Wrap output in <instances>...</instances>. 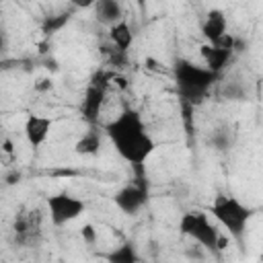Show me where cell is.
<instances>
[{
  "instance_id": "cell-23",
  "label": "cell",
  "mask_w": 263,
  "mask_h": 263,
  "mask_svg": "<svg viewBox=\"0 0 263 263\" xmlns=\"http://www.w3.org/2000/svg\"><path fill=\"white\" fill-rule=\"evenodd\" d=\"M247 49V43H245V39H240V37H234V53H242Z\"/></svg>"
},
{
  "instance_id": "cell-24",
  "label": "cell",
  "mask_w": 263,
  "mask_h": 263,
  "mask_svg": "<svg viewBox=\"0 0 263 263\" xmlns=\"http://www.w3.org/2000/svg\"><path fill=\"white\" fill-rule=\"evenodd\" d=\"M4 152H12V144H10V140H8V138L4 140Z\"/></svg>"
},
{
  "instance_id": "cell-8",
  "label": "cell",
  "mask_w": 263,
  "mask_h": 263,
  "mask_svg": "<svg viewBox=\"0 0 263 263\" xmlns=\"http://www.w3.org/2000/svg\"><path fill=\"white\" fill-rule=\"evenodd\" d=\"M51 125H53L51 117L37 115V113H31L25 119V138L33 150H39L47 142V138L51 134Z\"/></svg>"
},
{
  "instance_id": "cell-13",
  "label": "cell",
  "mask_w": 263,
  "mask_h": 263,
  "mask_svg": "<svg viewBox=\"0 0 263 263\" xmlns=\"http://www.w3.org/2000/svg\"><path fill=\"white\" fill-rule=\"evenodd\" d=\"M107 263H140V253L134 240H123L105 255Z\"/></svg>"
},
{
  "instance_id": "cell-7",
  "label": "cell",
  "mask_w": 263,
  "mask_h": 263,
  "mask_svg": "<svg viewBox=\"0 0 263 263\" xmlns=\"http://www.w3.org/2000/svg\"><path fill=\"white\" fill-rule=\"evenodd\" d=\"M105 99H107V88H101V86L88 82L84 97H82V103H80V115L88 123V127L99 125V115L103 111Z\"/></svg>"
},
{
  "instance_id": "cell-10",
  "label": "cell",
  "mask_w": 263,
  "mask_h": 263,
  "mask_svg": "<svg viewBox=\"0 0 263 263\" xmlns=\"http://www.w3.org/2000/svg\"><path fill=\"white\" fill-rule=\"evenodd\" d=\"M41 216L39 212H21L14 220V234L18 242H31L39 236V228H41Z\"/></svg>"
},
{
  "instance_id": "cell-15",
  "label": "cell",
  "mask_w": 263,
  "mask_h": 263,
  "mask_svg": "<svg viewBox=\"0 0 263 263\" xmlns=\"http://www.w3.org/2000/svg\"><path fill=\"white\" fill-rule=\"evenodd\" d=\"M99 150H101V132H99V125H90L88 132L74 144V152L82 156H92Z\"/></svg>"
},
{
  "instance_id": "cell-11",
  "label": "cell",
  "mask_w": 263,
  "mask_h": 263,
  "mask_svg": "<svg viewBox=\"0 0 263 263\" xmlns=\"http://www.w3.org/2000/svg\"><path fill=\"white\" fill-rule=\"evenodd\" d=\"M199 55L203 58V64L208 70H212L214 74H222V70L228 66V62L232 60V51L230 49H224L220 45H210V43H203L199 47Z\"/></svg>"
},
{
  "instance_id": "cell-4",
  "label": "cell",
  "mask_w": 263,
  "mask_h": 263,
  "mask_svg": "<svg viewBox=\"0 0 263 263\" xmlns=\"http://www.w3.org/2000/svg\"><path fill=\"white\" fill-rule=\"evenodd\" d=\"M179 230L181 234L189 236L195 245H199L203 251L218 255L224 249V238L220 230L210 222V214L201 210H189L181 216L179 220Z\"/></svg>"
},
{
  "instance_id": "cell-14",
  "label": "cell",
  "mask_w": 263,
  "mask_h": 263,
  "mask_svg": "<svg viewBox=\"0 0 263 263\" xmlns=\"http://www.w3.org/2000/svg\"><path fill=\"white\" fill-rule=\"evenodd\" d=\"M109 41H111V45H115L117 49H121V51L127 53V49L134 43V31H132V27L127 25L125 18L119 21L117 25L109 27Z\"/></svg>"
},
{
  "instance_id": "cell-25",
  "label": "cell",
  "mask_w": 263,
  "mask_h": 263,
  "mask_svg": "<svg viewBox=\"0 0 263 263\" xmlns=\"http://www.w3.org/2000/svg\"><path fill=\"white\" fill-rule=\"evenodd\" d=\"M261 263H263V255H261Z\"/></svg>"
},
{
  "instance_id": "cell-9",
  "label": "cell",
  "mask_w": 263,
  "mask_h": 263,
  "mask_svg": "<svg viewBox=\"0 0 263 263\" xmlns=\"http://www.w3.org/2000/svg\"><path fill=\"white\" fill-rule=\"evenodd\" d=\"M201 35H203L205 43H210V45L220 43L228 35V18H226V14L222 10H218V8L210 10L205 14L203 23H201Z\"/></svg>"
},
{
  "instance_id": "cell-21",
  "label": "cell",
  "mask_w": 263,
  "mask_h": 263,
  "mask_svg": "<svg viewBox=\"0 0 263 263\" xmlns=\"http://www.w3.org/2000/svg\"><path fill=\"white\" fill-rule=\"evenodd\" d=\"M224 95L226 97H230V99H245V88L242 86H236V84H228L226 88H224Z\"/></svg>"
},
{
  "instance_id": "cell-19",
  "label": "cell",
  "mask_w": 263,
  "mask_h": 263,
  "mask_svg": "<svg viewBox=\"0 0 263 263\" xmlns=\"http://www.w3.org/2000/svg\"><path fill=\"white\" fill-rule=\"evenodd\" d=\"M230 129H218L216 134H214V146L218 148V150H226V148H230V134H228Z\"/></svg>"
},
{
  "instance_id": "cell-5",
  "label": "cell",
  "mask_w": 263,
  "mask_h": 263,
  "mask_svg": "<svg viewBox=\"0 0 263 263\" xmlns=\"http://www.w3.org/2000/svg\"><path fill=\"white\" fill-rule=\"evenodd\" d=\"M45 205H47V214H49V220L53 226L70 224L86 212L84 199H80L68 191H60V193L49 195L45 199Z\"/></svg>"
},
{
  "instance_id": "cell-1",
  "label": "cell",
  "mask_w": 263,
  "mask_h": 263,
  "mask_svg": "<svg viewBox=\"0 0 263 263\" xmlns=\"http://www.w3.org/2000/svg\"><path fill=\"white\" fill-rule=\"evenodd\" d=\"M105 134L111 140L115 152L132 166L134 177H146V160L156 150V142L148 134L140 111L125 107L105 125Z\"/></svg>"
},
{
  "instance_id": "cell-16",
  "label": "cell",
  "mask_w": 263,
  "mask_h": 263,
  "mask_svg": "<svg viewBox=\"0 0 263 263\" xmlns=\"http://www.w3.org/2000/svg\"><path fill=\"white\" fill-rule=\"evenodd\" d=\"M72 14H74L72 10H64V12H60V14H49V16H45L43 23H41V33H43L45 37L55 35L60 29H64V27L70 23Z\"/></svg>"
},
{
  "instance_id": "cell-17",
  "label": "cell",
  "mask_w": 263,
  "mask_h": 263,
  "mask_svg": "<svg viewBox=\"0 0 263 263\" xmlns=\"http://www.w3.org/2000/svg\"><path fill=\"white\" fill-rule=\"evenodd\" d=\"M103 53L109 58V64L115 66V68H121V66L127 64V53L121 51V49H117L115 45H111V47H103Z\"/></svg>"
},
{
  "instance_id": "cell-2",
  "label": "cell",
  "mask_w": 263,
  "mask_h": 263,
  "mask_svg": "<svg viewBox=\"0 0 263 263\" xmlns=\"http://www.w3.org/2000/svg\"><path fill=\"white\" fill-rule=\"evenodd\" d=\"M218 78H220L218 74H214L205 66H199L187 58H179L173 64V80H175L179 101L189 103L193 107L203 103V99L208 97L212 86L218 82Z\"/></svg>"
},
{
  "instance_id": "cell-22",
  "label": "cell",
  "mask_w": 263,
  "mask_h": 263,
  "mask_svg": "<svg viewBox=\"0 0 263 263\" xmlns=\"http://www.w3.org/2000/svg\"><path fill=\"white\" fill-rule=\"evenodd\" d=\"M49 88H51V80H49V78H39V80L35 82V90H39V92L49 90Z\"/></svg>"
},
{
  "instance_id": "cell-20",
  "label": "cell",
  "mask_w": 263,
  "mask_h": 263,
  "mask_svg": "<svg viewBox=\"0 0 263 263\" xmlns=\"http://www.w3.org/2000/svg\"><path fill=\"white\" fill-rule=\"evenodd\" d=\"M80 234H82V240H84L86 245H95V242H97V236H99L92 224H84V226L80 228Z\"/></svg>"
},
{
  "instance_id": "cell-18",
  "label": "cell",
  "mask_w": 263,
  "mask_h": 263,
  "mask_svg": "<svg viewBox=\"0 0 263 263\" xmlns=\"http://www.w3.org/2000/svg\"><path fill=\"white\" fill-rule=\"evenodd\" d=\"M181 109H183V123H185V132H187V136L191 138L193 136V105H189V103H183L181 101Z\"/></svg>"
},
{
  "instance_id": "cell-12",
  "label": "cell",
  "mask_w": 263,
  "mask_h": 263,
  "mask_svg": "<svg viewBox=\"0 0 263 263\" xmlns=\"http://www.w3.org/2000/svg\"><path fill=\"white\" fill-rule=\"evenodd\" d=\"M92 8H95V18L101 25L113 27L119 21H123V6L117 0H99L92 4Z\"/></svg>"
},
{
  "instance_id": "cell-6",
  "label": "cell",
  "mask_w": 263,
  "mask_h": 263,
  "mask_svg": "<svg viewBox=\"0 0 263 263\" xmlns=\"http://www.w3.org/2000/svg\"><path fill=\"white\" fill-rule=\"evenodd\" d=\"M148 197H150L148 177H134L132 183L123 185L113 195V203H115V208L119 212H123L127 216H134V214H138L148 203Z\"/></svg>"
},
{
  "instance_id": "cell-3",
  "label": "cell",
  "mask_w": 263,
  "mask_h": 263,
  "mask_svg": "<svg viewBox=\"0 0 263 263\" xmlns=\"http://www.w3.org/2000/svg\"><path fill=\"white\" fill-rule=\"evenodd\" d=\"M210 214L214 216V220H218L220 226L226 228V232L242 245L245 240V232H247V226L253 218V210L249 205H245L238 197L234 195H226V193H220L212 205H210Z\"/></svg>"
}]
</instances>
